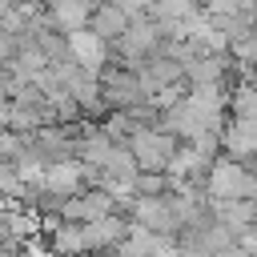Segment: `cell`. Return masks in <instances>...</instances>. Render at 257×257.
<instances>
[{"mask_svg":"<svg viewBox=\"0 0 257 257\" xmlns=\"http://www.w3.org/2000/svg\"><path fill=\"white\" fill-rule=\"evenodd\" d=\"M205 197H257V173L249 169V161H237L229 153L213 157L209 173H205Z\"/></svg>","mask_w":257,"mask_h":257,"instance_id":"6da1fadb","label":"cell"},{"mask_svg":"<svg viewBox=\"0 0 257 257\" xmlns=\"http://www.w3.org/2000/svg\"><path fill=\"white\" fill-rule=\"evenodd\" d=\"M100 92H104L108 108H133L149 96V88L141 80V68L128 64V60H116V56L100 68Z\"/></svg>","mask_w":257,"mask_h":257,"instance_id":"7a4b0ae2","label":"cell"},{"mask_svg":"<svg viewBox=\"0 0 257 257\" xmlns=\"http://www.w3.org/2000/svg\"><path fill=\"white\" fill-rule=\"evenodd\" d=\"M177 145L181 141L169 128H161V124H137L133 137H128V149H133V157H137L141 169H169Z\"/></svg>","mask_w":257,"mask_h":257,"instance_id":"3957f363","label":"cell"},{"mask_svg":"<svg viewBox=\"0 0 257 257\" xmlns=\"http://www.w3.org/2000/svg\"><path fill=\"white\" fill-rule=\"evenodd\" d=\"M161 24L153 20V16H137V20H128V28H124V36L120 40H112V56L116 60H128V64H141L149 52H157L161 48Z\"/></svg>","mask_w":257,"mask_h":257,"instance_id":"277c9868","label":"cell"},{"mask_svg":"<svg viewBox=\"0 0 257 257\" xmlns=\"http://www.w3.org/2000/svg\"><path fill=\"white\" fill-rule=\"evenodd\" d=\"M128 217H133L137 225L153 229V233H165V237H177V229H181V217H177L169 193H137Z\"/></svg>","mask_w":257,"mask_h":257,"instance_id":"5b68a950","label":"cell"},{"mask_svg":"<svg viewBox=\"0 0 257 257\" xmlns=\"http://www.w3.org/2000/svg\"><path fill=\"white\" fill-rule=\"evenodd\" d=\"M68 52H72V60L80 64V68H88V72H96L100 76V68L112 60V40H104L96 28H72L68 32Z\"/></svg>","mask_w":257,"mask_h":257,"instance_id":"8992f818","label":"cell"},{"mask_svg":"<svg viewBox=\"0 0 257 257\" xmlns=\"http://www.w3.org/2000/svg\"><path fill=\"white\" fill-rule=\"evenodd\" d=\"M209 209L233 237L257 229V197H217V201H209Z\"/></svg>","mask_w":257,"mask_h":257,"instance_id":"52a82bcc","label":"cell"},{"mask_svg":"<svg viewBox=\"0 0 257 257\" xmlns=\"http://www.w3.org/2000/svg\"><path fill=\"white\" fill-rule=\"evenodd\" d=\"M137 68H141V80H145V88H149V92H157V88H165V84L185 80V64H181L177 56H169V52H149Z\"/></svg>","mask_w":257,"mask_h":257,"instance_id":"ba28073f","label":"cell"},{"mask_svg":"<svg viewBox=\"0 0 257 257\" xmlns=\"http://www.w3.org/2000/svg\"><path fill=\"white\" fill-rule=\"evenodd\" d=\"M233 56L229 52H197L189 64H185V84H221L225 72H229Z\"/></svg>","mask_w":257,"mask_h":257,"instance_id":"9c48e42d","label":"cell"},{"mask_svg":"<svg viewBox=\"0 0 257 257\" xmlns=\"http://www.w3.org/2000/svg\"><path fill=\"white\" fill-rule=\"evenodd\" d=\"M128 20H133V16H128L116 0H96L92 12H88V28H96L104 40H120L124 28H128Z\"/></svg>","mask_w":257,"mask_h":257,"instance_id":"30bf717a","label":"cell"},{"mask_svg":"<svg viewBox=\"0 0 257 257\" xmlns=\"http://www.w3.org/2000/svg\"><path fill=\"white\" fill-rule=\"evenodd\" d=\"M44 12H48V20H52V28L72 32V28H84V24H88L92 4H84V0H44Z\"/></svg>","mask_w":257,"mask_h":257,"instance_id":"8fae6325","label":"cell"},{"mask_svg":"<svg viewBox=\"0 0 257 257\" xmlns=\"http://www.w3.org/2000/svg\"><path fill=\"white\" fill-rule=\"evenodd\" d=\"M137 169L141 165H137L128 141H112L108 153H104V161H100V173H108V177H137Z\"/></svg>","mask_w":257,"mask_h":257,"instance_id":"7c38bea8","label":"cell"},{"mask_svg":"<svg viewBox=\"0 0 257 257\" xmlns=\"http://www.w3.org/2000/svg\"><path fill=\"white\" fill-rule=\"evenodd\" d=\"M201 12V0H153V8H149V16L153 20H161V24H185L189 16H197Z\"/></svg>","mask_w":257,"mask_h":257,"instance_id":"4fadbf2b","label":"cell"},{"mask_svg":"<svg viewBox=\"0 0 257 257\" xmlns=\"http://www.w3.org/2000/svg\"><path fill=\"white\" fill-rule=\"evenodd\" d=\"M205 12L225 16V12H257V0H201Z\"/></svg>","mask_w":257,"mask_h":257,"instance_id":"5bb4252c","label":"cell"},{"mask_svg":"<svg viewBox=\"0 0 257 257\" xmlns=\"http://www.w3.org/2000/svg\"><path fill=\"white\" fill-rule=\"evenodd\" d=\"M16 48H20L16 32H8V28L0 24V60H12V56H16Z\"/></svg>","mask_w":257,"mask_h":257,"instance_id":"9a60e30c","label":"cell"},{"mask_svg":"<svg viewBox=\"0 0 257 257\" xmlns=\"http://www.w3.org/2000/svg\"><path fill=\"white\" fill-rule=\"evenodd\" d=\"M253 72H257V60H253Z\"/></svg>","mask_w":257,"mask_h":257,"instance_id":"2e32d148","label":"cell"}]
</instances>
